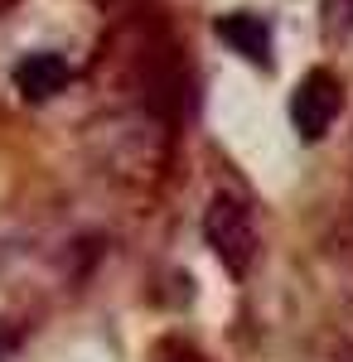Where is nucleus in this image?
I'll return each instance as SVG.
<instances>
[{"mask_svg":"<svg viewBox=\"0 0 353 362\" xmlns=\"http://www.w3.org/2000/svg\"><path fill=\"white\" fill-rule=\"evenodd\" d=\"M349 362H353V358H349Z\"/></svg>","mask_w":353,"mask_h":362,"instance_id":"423d86ee","label":"nucleus"},{"mask_svg":"<svg viewBox=\"0 0 353 362\" xmlns=\"http://www.w3.org/2000/svg\"><path fill=\"white\" fill-rule=\"evenodd\" d=\"M218 39L232 44L247 63H267L271 58V25L252 10H237V15H223L218 20Z\"/></svg>","mask_w":353,"mask_h":362,"instance_id":"7ed1b4c3","label":"nucleus"},{"mask_svg":"<svg viewBox=\"0 0 353 362\" xmlns=\"http://www.w3.org/2000/svg\"><path fill=\"white\" fill-rule=\"evenodd\" d=\"M344 107V92H339V78L329 73V68H315V73H305L296 87V97H291V121H296V131L305 140H320L334 126V116Z\"/></svg>","mask_w":353,"mask_h":362,"instance_id":"f03ea898","label":"nucleus"},{"mask_svg":"<svg viewBox=\"0 0 353 362\" xmlns=\"http://www.w3.org/2000/svg\"><path fill=\"white\" fill-rule=\"evenodd\" d=\"M155 362H208L198 348H189V343H179V338H169V343H160V353H155Z\"/></svg>","mask_w":353,"mask_h":362,"instance_id":"39448f33","label":"nucleus"},{"mask_svg":"<svg viewBox=\"0 0 353 362\" xmlns=\"http://www.w3.org/2000/svg\"><path fill=\"white\" fill-rule=\"evenodd\" d=\"M203 237L213 256L232 271V276H247L252 261H257V223H252V208L232 194H218L203 213Z\"/></svg>","mask_w":353,"mask_h":362,"instance_id":"f257e3e1","label":"nucleus"},{"mask_svg":"<svg viewBox=\"0 0 353 362\" xmlns=\"http://www.w3.org/2000/svg\"><path fill=\"white\" fill-rule=\"evenodd\" d=\"M15 87L34 97V102H44V97H54L68 87V63L58 54H29L20 68H15Z\"/></svg>","mask_w":353,"mask_h":362,"instance_id":"20e7f679","label":"nucleus"}]
</instances>
